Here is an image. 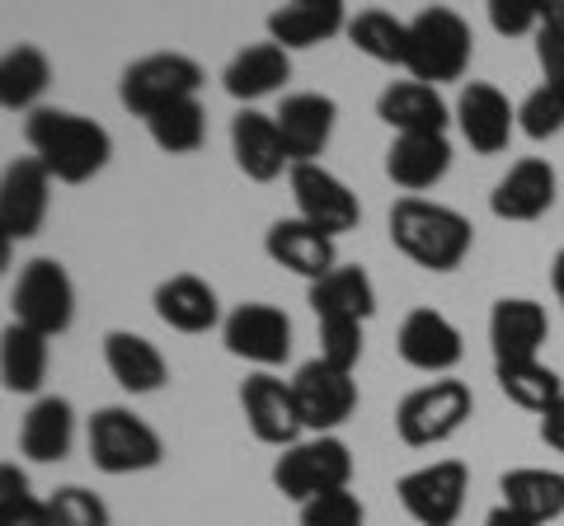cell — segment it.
Returning a JSON list of instances; mask_svg holds the SVG:
<instances>
[{
  "label": "cell",
  "instance_id": "obj_1",
  "mask_svg": "<svg viewBox=\"0 0 564 526\" xmlns=\"http://www.w3.org/2000/svg\"><path fill=\"white\" fill-rule=\"evenodd\" d=\"M24 142L57 184H90L109 165L113 136L95 118L70 109H39L24 118Z\"/></svg>",
  "mask_w": 564,
  "mask_h": 526
},
{
  "label": "cell",
  "instance_id": "obj_2",
  "mask_svg": "<svg viewBox=\"0 0 564 526\" xmlns=\"http://www.w3.org/2000/svg\"><path fill=\"white\" fill-rule=\"evenodd\" d=\"M386 226H391L395 250L429 273L462 269L475 244V226L456 207L433 202V198H400L391 207V217H386Z\"/></svg>",
  "mask_w": 564,
  "mask_h": 526
},
{
  "label": "cell",
  "instance_id": "obj_3",
  "mask_svg": "<svg viewBox=\"0 0 564 526\" xmlns=\"http://www.w3.org/2000/svg\"><path fill=\"white\" fill-rule=\"evenodd\" d=\"M475 52L470 24L452 6H429L410 20V52H404V72L423 85L462 80Z\"/></svg>",
  "mask_w": 564,
  "mask_h": 526
},
{
  "label": "cell",
  "instance_id": "obj_4",
  "mask_svg": "<svg viewBox=\"0 0 564 526\" xmlns=\"http://www.w3.org/2000/svg\"><path fill=\"white\" fill-rule=\"evenodd\" d=\"M470 414H475L470 385L456 376H437L395 405V432L404 447H443L470 424Z\"/></svg>",
  "mask_w": 564,
  "mask_h": 526
},
{
  "label": "cell",
  "instance_id": "obj_5",
  "mask_svg": "<svg viewBox=\"0 0 564 526\" xmlns=\"http://www.w3.org/2000/svg\"><path fill=\"white\" fill-rule=\"evenodd\" d=\"M10 310L14 325L33 329L43 339H57L76 325V283H70L66 263L57 259H29L10 287Z\"/></svg>",
  "mask_w": 564,
  "mask_h": 526
},
{
  "label": "cell",
  "instance_id": "obj_6",
  "mask_svg": "<svg viewBox=\"0 0 564 526\" xmlns=\"http://www.w3.org/2000/svg\"><path fill=\"white\" fill-rule=\"evenodd\" d=\"M90 461L104 475H141V470H155L165 461V442L147 418L132 414L128 405H104L90 418Z\"/></svg>",
  "mask_w": 564,
  "mask_h": 526
},
{
  "label": "cell",
  "instance_id": "obj_7",
  "mask_svg": "<svg viewBox=\"0 0 564 526\" xmlns=\"http://www.w3.org/2000/svg\"><path fill=\"white\" fill-rule=\"evenodd\" d=\"M198 90H203V66L193 62L188 52H151V57H137L118 80L122 109L137 113L141 122L170 109V103L198 99Z\"/></svg>",
  "mask_w": 564,
  "mask_h": 526
},
{
  "label": "cell",
  "instance_id": "obj_8",
  "mask_svg": "<svg viewBox=\"0 0 564 526\" xmlns=\"http://www.w3.org/2000/svg\"><path fill=\"white\" fill-rule=\"evenodd\" d=\"M273 484L296 507L321 494H339V489L352 484V451L344 437H306V442H296L278 456Z\"/></svg>",
  "mask_w": 564,
  "mask_h": 526
},
{
  "label": "cell",
  "instance_id": "obj_9",
  "mask_svg": "<svg viewBox=\"0 0 564 526\" xmlns=\"http://www.w3.org/2000/svg\"><path fill=\"white\" fill-rule=\"evenodd\" d=\"M470 470L466 461H429L395 480V498L419 526H456L466 513Z\"/></svg>",
  "mask_w": 564,
  "mask_h": 526
},
{
  "label": "cell",
  "instance_id": "obj_10",
  "mask_svg": "<svg viewBox=\"0 0 564 526\" xmlns=\"http://www.w3.org/2000/svg\"><path fill=\"white\" fill-rule=\"evenodd\" d=\"M292 395H296V409H302L306 432L315 437H334V428H344L358 414V381H352V372H339V366H329L321 358L296 366Z\"/></svg>",
  "mask_w": 564,
  "mask_h": 526
},
{
  "label": "cell",
  "instance_id": "obj_11",
  "mask_svg": "<svg viewBox=\"0 0 564 526\" xmlns=\"http://www.w3.org/2000/svg\"><path fill=\"white\" fill-rule=\"evenodd\" d=\"M288 184H292V198H296V217L311 221L315 231H325L334 240L358 231L362 202L334 169H325V165H292Z\"/></svg>",
  "mask_w": 564,
  "mask_h": 526
},
{
  "label": "cell",
  "instance_id": "obj_12",
  "mask_svg": "<svg viewBox=\"0 0 564 526\" xmlns=\"http://www.w3.org/2000/svg\"><path fill=\"white\" fill-rule=\"evenodd\" d=\"M221 343L226 353L269 372V366H282L292 358V320L282 315V306L269 302H245L226 315L221 325Z\"/></svg>",
  "mask_w": 564,
  "mask_h": 526
},
{
  "label": "cell",
  "instance_id": "obj_13",
  "mask_svg": "<svg viewBox=\"0 0 564 526\" xmlns=\"http://www.w3.org/2000/svg\"><path fill=\"white\" fill-rule=\"evenodd\" d=\"M240 409H245V424L259 437L263 447H278L288 451L296 442H306V424H302V409H296V395H292V381H282L273 372H254L245 376L240 385Z\"/></svg>",
  "mask_w": 564,
  "mask_h": 526
},
{
  "label": "cell",
  "instance_id": "obj_14",
  "mask_svg": "<svg viewBox=\"0 0 564 526\" xmlns=\"http://www.w3.org/2000/svg\"><path fill=\"white\" fill-rule=\"evenodd\" d=\"M452 122L462 132V142L475 155H499L513 142V128H518V109L508 103V95L489 80H466L462 95H456V109Z\"/></svg>",
  "mask_w": 564,
  "mask_h": 526
},
{
  "label": "cell",
  "instance_id": "obj_15",
  "mask_svg": "<svg viewBox=\"0 0 564 526\" xmlns=\"http://www.w3.org/2000/svg\"><path fill=\"white\" fill-rule=\"evenodd\" d=\"M395 348H400V362L414 366L423 376H452V366L466 358V339L443 310L433 306H414L410 315L400 320V335H395Z\"/></svg>",
  "mask_w": 564,
  "mask_h": 526
},
{
  "label": "cell",
  "instance_id": "obj_16",
  "mask_svg": "<svg viewBox=\"0 0 564 526\" xmlns=\"http://www.w3.org/2000/svg\"><path fill=\"white\" fill-rule=\"evenodd\" d=\"M52 174L33 161V155H20L10 161L6 174H0V231H6V244L14 240H33L47 221L52 207Z\"/></svg>",
  "mask_w": 564,
  "mask_h": 526
},
{
  "label": "cell",
  "instance_id": "obj_17",
  "mask_svg": "<svg viewBox=\"0 0 564 526\" xmlns=\"http://www.w3.org/2000/svg\"><path fill=\"white\" fill-rule=\"evenodd\" d=\"M278 118V132H282V146H288V161L292 165H321V155L334 142V128H339V103L329 95H288Z\"/></svg>",
  "mask_w": 564,
  "mask_h": 526
},
{
  "label": "cell",
  "instance_id": "obj_18",
  "mask_svg": "<svg viewBox=\"0 0 564 526\" xmlns=\"http://www.w3.org/2000/svg\"><path fill=\"white\" fill-rule=\"evenodd\" d=\"M545 339H551V320L545 306L532 296H499L489 310V348H494V366L508 362H536Z\"/></svg>",
  "mask_w": 564,
  "mask_h": 526
},
{
  "label": "cell",
  "instance_id": "obj_19",
  "mask_svg": "<svg viewBox=\"0 0 564 526\" xmlns=\"http://www.w3.org/2000/svg\"><path fill=\"white\" fill-rule=\"evenodd\" d=\"M560 193V174L551 161L541 155H527V161L508 165V174L489 193V212L499 221H541L555 207Z\"/></svg>",
  "mask_w": 564,
  "mask_h": 526
},
{
  "label": "cell",
  "instance_id": "obj_20",
  "mask_svg": "<svg viewBox=\"0 0 564 526\" xmlns=\"http://www.w3.org/2000/svg\"><path fill=\"white\" fill-rule=\"evenodd\" d=\"M263 250H269V259L278 263V269L306 277V283H321V277H329L334 269H339V240L315 231V226L302 221V217L273 221L269 235H263Z\"/></svg>",
  "mask_w": 564,
  "mask_h": 526
},
{
  "label": "cell",
  "instance_id": "obj_21",
  "mask_svg": "<svg viewBox=\"0 0 564 526\" xmlns=\"http://www.w3.org/2000/svg\"><path fill=\"white\" fill-rule=\"evenodd\" d=\"M151 306H155V315H161V325H170L174 335H207V329L226 325L217 287H212L207 277H198V273L165 277V283L155 287Z\"/></svg>",
  "mask_w": 564,
  "mask_h": 526
},
{
  "label": "cell",
  "instance_id": "obj_22",
  "mask_svg": "<svg viewBox=\"0 0 564 526\" xmlns=\"http://www.w3.org/2000/svg\"><path fill=\"white\" fill-rule=\"evenodd\" d=\"M452 169V142L447 132H423V136H391L386 146V179L404 188L410 198L429 193L447 179Z\"/></svg>",
  "mask_w": 564,
  "mask_h": 526
},
{
  "label": "cell",
  "instance_id": "obj_23",
  "mask_svg": "<svg viewBox=\"0 0 564 526\" xmlns=\"http://www.w3.org/2000/svg\"><path fill=\"white\" fill-rule=\"evenodd\" d=\"M231 155H236V169L254 184H273L282 169H292L288 146H282V132H278V118L259 113V109H240L231 118Z\"/></svg>",
  "mask_w": 564,
  "mask_h": 526
},
{
  "label": "cell",
  "instance_id": "obj_24",
  "mask_svg": "<svg viewBox=\"0 0 564 526\" xmlns=\"http://www.w3.org/2000/svg\"><path fill=\"white\" fill-rule=\"evenodd\" d=\"M348 6L344 0H292V6H278L263 29H269V43L278 47H321L329 39L348 33Z\"/></svg>",
  "mask_w": 564,
  "mask_h": 526
},
{
  "label": "cell",
  "instance_id": "obj_25",
  "mask_svg": "<svg viewBox=\"0 0 564 526\" xmlns=\"http://www.w3.org/2000/svg\"><path fill=\"white\" fill-rule=\"evenodd\" d=\"M377 118L391 128L395 136H423V132H447L452 109L437 95V85L423 80H391L377 95Z\"/></svg>",
  "mask_w": 564,
  "mask_h": 526
},
{
  "label": "cell",
  "instance_id": "obj_26",
  "mask_svg": "<svg viewBox=\"0 0 564 526\" xmlns=\"http://www.w3.org/2000/svg\"><path fill=\"white\" fill-rule=\"evenodd\" d=\"M288 76H292L288 47H278V43H250V47H240L236 57L226 62L221 85H226V95H231L240 109H250V103L278 95L282 85H288Z\"/></svg>",
  "mask_w": 564,
  "mask_h": 526
},
{
  "label": "cell",
  "instance_id": "obj_27",
  "mask_svg": "<svg viewBox=\"0 0 564 526\" xmlns=\"http://www.w3.org/2000/svg\"><path fill=\"white\" fill-rule=\"evenodd\" d=\"M104 366L128 395H155L170 381V362L151 339L132 335V329H109L104 335Z\"/></svg>",
  "mask_w": 564,
  "mask_h": 526
},
{
  "label": "cell",
  "instance_id": "obj_28",
  "mask_svg": "<svg viewBox=\"0 0 564 526\" xmlns=\"http://www.w3.org/2000/svg\"><path fill=\"white\" fill-rule=\"evenodd\" d=\"M306 302L315 310V320H358V325H367L377 315V283L367 277L362 263H339L329 277L311 283Z\"/></svg>",
  "mask_w": 564,
  "mask_h": 526
},
{
  "label": "cell",
  "instance_id": "obj_29",
  "mask_svg": "<svg viewBox=\"0 0 564 526\" xmlns=\"http://www.w3.org/2000/svg\"><path fill=\"white\" fill-rule=\"evenodd\" d=\"M70 442H76V409H70V399L39 395L20 418V451L29 461L52 465V461H66Z\"/></svg>",
  "mask_w": 564,
  "mask_h": 526
},
{
  "label": "cell",
  "instance_id": "obj_30",
  "mask_svg": "<svg viewBox=\"0 0 564 526\" xmlns=\"http://www.w3.org/2000/svg\"><path fill=\"white\" fill-rule=\"evenodd\" d=\"M499 503L513 507L518 517L551 526L564 517V470H545V465H518L499 480Z\"/></svg>",
  "mask_w": 564,
  "mask_h": 526
},
{
  "label": "cell",
  "instance_id": "obj_31",
  "mask_svg": "<svg viewBox=\"0 0 564 526\" xmlns=\"http://www.w3.org/2000/svg\"><path fill=\"white\" fill-rule=\"evenodd\" d=\"M52 339L33 335L24 325H6L0 335V381H6L10 395H39L43 381H47V366H52Z\"/></svg>",
  "mask_w": 564,
  "mask_h": 526
},
{
  "label": "cell",
  "instance_id": "obj_32",
  "mask_svg": "<svg viewBox=\"0 0 564 526\" xmlns=\"http://www.w3.org/2000/svg\"><path fill=\"white\" fill-rule=\"evenodd\" d=\"M52 85V62L43 47L33 43H14L0 57V103L10 113H39V99Z\"/></svg>",
  "mask_w": 564,
  "mask_h": 526
},
{
  "label": "cell",
  "instance_id": "obj_33",
  "mask_svg": "<svg viewBox=\"0 0 564 526\" xmlns=\"http://www.w3.org/2000/svg\"><path fill=\"white\" fill-rule=\"evenodd\" d=\"M494 381H499V391L513 399L518 409L545 418L560 399H564V381L555 366H545L541 358L536 362H508V366H494Z\"/></svg>",
  "mask_w": 564,
  "mask_h": 526
},
{
  "label": "cell",
  "instance_id": "obj_34",
  "mask_svg": "<svg viewBox=\"0 0 564 526\" xmlns=\"http://www.w3.org/2000/svg\"><path fill=\"white\" fill-rule=\"evenodd\" d=\"M348 43L381 66H404V52H410V20H395L391 10H358L348 20Z\"/></svg>",
  "mask_w": 564,
  "mask_h": 526
},
{
  "label": "cell",
  "instance_id": "obj_35",
  "mask_svg": "<svg viewBox=\"0 0 564 526\" xmlns=\"http://www.w3.org/2000/svg\"><path fill=\"white\" fill-rule=\"evenodd\" d=\"M147 132H151V142L161 146L165 155H193L207 142V113H203L198 99L170 103V109L147 118Z\"/></svg>",
  "mask_w": 564,
  "mask_h": 526
},
{
  "label": "cell",
  "instance_id": "obj_36",
  "mask_svg": "<svg viewBox=\"0 0 564 526\" xmlns=\"http://www.w3.org/2000/svg\"><path fill=\"white\" fill-rule=\"evenodd\" d=\"M0 526H47V498L33 494L14 461L0 465Z\"/></svg>",
  "mask_w": 564,
  "mask_h": 526
},
{
  "label": "cell",
  "instance_id": "obj_37",
  "mask_svg": "<svg viewBox=\"0 0 564 526\" xmlns=\"http://www.w3.org/2000/svg\"><path fill=\"white\" fill-rule=\"evenodd\" d=\"M47 526H113L109 503L85 484H62L47 494Z\"/></svg>",
  "mask_w": 564,
  "mask_h": 526
},
{
  "label": "cell",
  "instance_id": "obj_38",
  "mask_svg": "<svg viewBox=\"0 0 564 526\" xmlns=\"http://www.w3.org/2000/svg\"><path fill=\"white\" fill-rule=\"evenodd\" d=\"M518 128L532 136V142H551V136H560L564 132V90L541 80L536 90L518 103Z\"/></svg>",
  "mask_w": 564,
  "mask_h": 526
},
{
  "label": "cell",
  "instance_id": "obj_39",
  "mask_svg": "<svg viewBox=\"0 0 564 526\" xmlns=\"http://www.w3.org/2000/svg\"><path fill=\"white\" fill-rule=\"evenodd\" d=\"M321 325V362L339 366V372H358L362 362V325L358 320H315Z\"/></svg>",
  "mask_w": 564,
  "mask_h": 526
},
{
  "label": "cell",
  "instance_id": "obj_40",
  "mask_svg": "<svg viewBox=\"0 0 564 526\" xmlns=\"http://www.w3.org/2000/svg\"><path fill=\"white\" fill-rule=\"evenodd\" d=\"M302 526H367V507L352 489H339V494H321L296 507Z\"/></svg>",
  "mask_w": 564,
  "mask_h": 526
},
{
  "label": "cell",
  "instance_id": "obj_41",
  "mask_svg": "<svg viewBox=\"0 0 564 526\" xmlns=\"http://www.w3.org/2000/svg\"><path fill=\"white\" fill-rule=\"evenodd\" d=\"M489 29L503 39H522V33H541V0H489Z\"/></svg>",
  "mask_w": 564,
  "mask_h": 526
},
{
  "label": "cell",
  "instance_id": "obj_42",
  "mask_svg": "<svg viewBox=\"0 0 564 526\" xmlns=\"http://www.w3.org/2000/svg\"><path fill=\"white\" fill-rule=\"evenodd\" d=\"M536 62H541L545 85L564 90V29H541L536 33Z\"/></svg>",
  "mask_w": 564,
  "mask_h": 526
},
{
  "label": "cell",
  "instance_id": "obj_43",
  "mask_svg": "<svg viewBox=\"0 0 564 526\" xmlns=\"http://www.w3.org/2000/svg\"><path fill=\"white\" fill-rule=\"evenodd\" d=\"M541 442L564 456V399H560V405H555L551 414L541 418Z\"/></svg>",
  "mask_w": 564,
  "mask_h": 526
},
{
  "label": "cell",
  "instance_id": "obj_44",
  "mask_svg": "<svg viewBox=\"0 0 564 526\" xmlns=\"http://www.w3.org/2000/svg\"><path fill=\"white\" fill-rule=\"evenodd\" d=\"M485 526H536V522H527V517H518L513 507H489V517H485Z\"/></svg>",
  "mask_w": 564,
  "mask_h": 526
},
{
  "label": "cell",
  "instance_id": "obj_45",
  "mask_svg": "<svg viewBox=\"0 0 564 526\" xmlns=\"http://www.w3.org/2000/svg\"><path fill=\"white\" fill-rule=\"evenodd\" d=\"M541 29H564V0H541Z\"/></svg>",
  "mask_w": 564,
  "mask_h": 526
},
{
  "label": "cell",
  "instance_id": "obj_46",
  "mask_svg": "<svg viewBox=\"0 0 564 526\" xmlns=\"http://www.w3.org/2000/svg\"><path fill=\"white\" fill-rule=\"evenodd\" d=\"M551 287H555L560 306H564V250H555V259H551Z\"/></svg>",
  "mask_w": 564,
  "mask_h": 526
}]
</instances>
